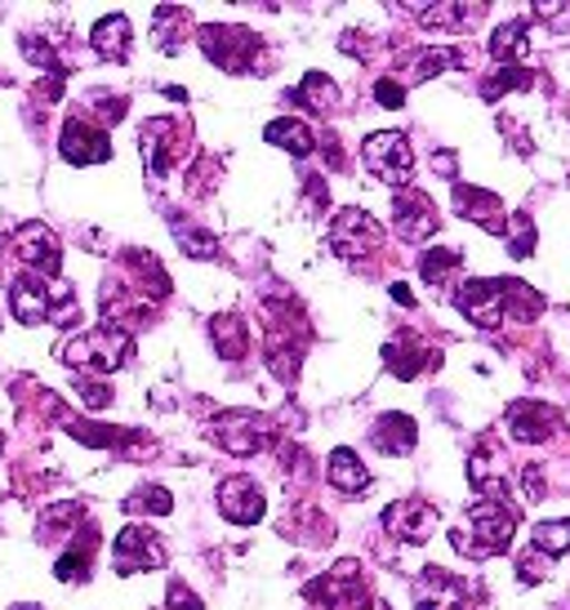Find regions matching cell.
Here are the masks:
<instances>
[{"instance_id": "6da1fadb", "label": "cell", "mask_w": 570, "mask_h": 610, "mask_svg": "<svg viewBox=\"0 0 570 610\" xmlns=\"http://www.w3.org/2000/svg\"><path fill=\"white\" fill-rule=\"evenodd\" d=\"M513 535H517V513H513L504 500H477V504L469 509L464 526L450 531V544L460 548L464 557L486 561V557L504 553V548L513 544Z\"/></svg>"}, {"instance_id": "7a4b0ae2", "label": "cell", "mask_w": 570, "mask_h": 610, "mask_svg": "<svg viewBox=\"0 0 570 610\" xmlns=\"http://www.w3.org/2000/svg\"><path fill=\"white\" fill-rule=\"evenodd\" d=\"M135 352V339L121 330V325H98L80 339H72L63 347V361L76 365V371H98V375H111V371H121V365L130 361Z\"/></svg>"}, {"instance_id": "3957f363", "label": "cell", "mask_w": 570, "mask_h": 610, "mask_svg": "<svg viewBox=\"0 0 570 610\" xmlns=\"http://www.w3.org/2000/svg\"><path fill=\"white\" fill-rule=\"evenodd\" d=\"M209 441H214L218 450H227V454L246 459V454H259V450H268V446L277 441V424H272L268 415L233 410V415H218V419L209 424Z\"/></svg>"}, {"instance_id": "277c9868", "label": "cell", "mask_w": 570, "mask_h": 610, "mask_svg": "<svg viewBox=\"0 0 570 610\" xmlns=\"http://www.w3.org/2000/svg\"><path fill=\"white\" fill-rule=\"evenodd\" d=\"M362 161L366 170H375L379 183L388 188H406L415 179V152H410V139L401 130H375L366 143H362Z\"/></svg>"}, {"instance_id": "5b68a950", "label": "cell", "mask_w": 570, "mask_h": 610, "mask_svg": "<svg viewBox=\"0 0 570 610\" xmlns=\"http://www.w3.org/2000/svg\"><path fill=\"white\" fill-rule=\"evenodd\" d=\"M308 597L321 610H370V588H366L357 561H338L325 579L308 584Z\"/></svg>"}, {"instance_id": "8992f818", "label": "cell", "mask_w": 570, "mask_h": 610, "mask_svg": "<svg viewBox=\"0 0 570 610\" xmlns=\"http://www.w3.org/2000/svg\"><path fill=\"white\" fill-rule=\"evenodd\" d=\"M379 246H384V227L366 210H357V205H348L344 214L334 218V227H330V250L344 255V259H366Z\"/></svg>"}, {"instance_id": "52a82bcc", "label": "cell", "mask_w": 570, "mask_h": 610, "mask_svg": "<svg viewBox=\"0 0 570 610\" xmlns=\"http://www.w3.org/2000/svg\"><path fill=\"white\" fill-rule=\"evenodd\" d=\"M111 566L117 575H135V570H157L165 566V544L152 526H126L111 544Z\"/></svg>"}, {"instance_id": "ba28073f", "label": "cell", "mask_w": 570, "mask_h": 610, "mask_svg": "<svg viewBox=\"0 0 570 610\" xmlns=\"http://www.w3.org/2000/svg\"><path fill=\"white\" fill-rule=\"evenodd\" d=\"M201 50L205 58H214L223 72H246V63L259 50V36L250 28H201Z\"/></svg>"}, {"instance_id": "9c48e42d", "label": "cell", "mask_w": 570, "mask_h": 610, "mask_svg": "<svg viewBox=\"0 0 570 610\" xmlns=\"http://www.w3.org/2000/svg\"><path fill=\"white\" fill-rule=\"evenodd\" d=\"M415 606L419 610H469V588L441 566H428L415 579Z\"/></svg>"}, {"instance_id": "30bf717a", "label": "cell", "mask_w": 570, "mask_h": 610, "mask_svg": "<svg viewBox=\"0 0 570 610\" xmlns=\"http://www.w3.org/2000/svg\"><path fill=\"white\" fill-rule=\"evenodd\" d=\"M218 513L233 526H255L268 513V500H264V491L250 477H227L223 491H218Z\"/></svg>"}, {"instance_id": "8fae6325", "label": "cell", "mask_w": 570, "mask_h": 610, "mask_svg": "<svg viewBox=\"0 0 570 610\" xmlns=\"http://www.w3.org/2000/svg\"><path fill=\"white\" fill-rule=\"evenodd\" d=\"M384 526L406 544H428L437 531V509L428 500H397L384 509Z\"/></svg>"}, {"instance_id": "7c38bea8", "label": "cell", "mask_w": 570, "mask_h": 610, "mask_svg": "<svg viewBox=\"0 0 570 610\" xmlns=\"http://www.w3.org/2000/svg\"><path fill=\"white\" fill-rule=\"evenodd\" d=\"M508 432L526 446H544L548 437L561 432V410H552L544 402H517V406H508Z\"/></svg>"}, {"instance_id": "4fadbf2b", "label": "cell", "mask_w": 570, "mask_h": 610, "mask_svg": "<svg viewBox=\"0 0 570 610\" xmlns=\"http://www.w3.org/2000/svg\"><path fill=\"white\" fill-rule=\"evenodd\" d=\"M58 152L63 161L72 165H103L111 157V143L98 126H85V120H67L63 126V139H58Z\"/></svg>"}, {"instance_id": "5bb4252c", "label": "cell", "mask_w": 570, "mask_h": 610, "mask_svg": "<svg viewBox=\"0 0 570 610\" xmlns=\"http://www.w3.org/2000/svg\"><path fill=\"white\" fill-rule=\"evenodd\" d=\"M14 250H19V259H23V264H32L36 272L58 277L63 250H58V236H54L45 223H28V227H19V236H14Z\"/></svg>"}, {"instance_id": "9a60e30c", "label": "cell", "mask_w": 570, "mask_h": 610, "mask_svg": "<svg viewBox=\"0 0 570 610\" xmlns=\"http://www.w3.org/2000/svg\"><path fill=\"white\" fill-rule=\"evenodd\" d=\"M392 227L401 240H423L432 227H437V214H432V201L423 192H401L392 196Z\"/></svg>"}, {"instance_id": "2e32d148", "label": "cell", "mask_w": 570, "mask_h": 610, "mask_svg": "<svg viewBox=\"0 0 570 610\" xmlns=\"http://www.w3.org/2000/svg\"><path fill=\"white\" fill-rule=\"evenodd\" d=\"M179 143H183L179 120H148V126H143V139H139V148H143V157H148V170H152V174H165V170L174 165V157H179Z\"/></svg>"}, {"instance_id": "e0dca14e", "label": "cell", "mask_w": 570, "mask_h": 610, "mask_svg": "<svg viewBox=\"0 0 570 610\" xmlns=\"http://www.w3.org/2000/svg\"><path fill=\"white\" fill-rule=\"evenodd\" d=\"M454 210H460L464 218L482 223L491 236H499L508 227L504 210H499V196L495 192H482V188H464V183H454Z\"/></svg>"}, {"instance_id": "ac0fdd59", "label": "cell", "mask_w": 570, "mask_h": 610, "mask_svg": "<svg viewBox=\"0 0 570 610\" xmlns=\"http://www.w3.org/2000/svg\"><path fill=\"white\" fill-rule=\"evenodd\" d=\"M384 361H388V371L401 379V384H410L423 365L432 361V352H428V339H419V334H397L388 347H384Z\"/></svg>"}, {"instance_id": "d6986e66", "label": "cell", "mask_w": 570, "mask_h": 610, "mask_svg": "<svg viewBox=\"0 0 570 610\" xmlns=\"http://www.w3.org/2000/svg\"><path fill=\"white\" fill-rule=\"evenodd\" d=\"M330 485L334 491H344V495H366L370 491V472H366V463L357 459V450H348V446H338L334 454H330Z\"/></svg>"}, {"instance_id": "ffe728a7", "label": "cell", "mask_w": 570, "mask_h": 610, "mask_svg": "<svg viewBox=\"0 0 570 610\" xmlns=\"http://www.w3.org/2000/svg\"><path fill=\"white\" fill-rule=\"evenodd\" d=\"M10 308L23 325H41L50 321V281H32V277H19V286L10 290Z\"/></svg>"}, {"instance_id": "44dd1931", "label": "cell", "mask_w": 570, "mask_h": 610, "mask_svg": "<svg viewBox=\"0 0 570 610\" xmlns=\"http://www.w3.org/2000/svg\"><path fill=\"white\" fill-rule=\"evenodd\" d=\"M94 548H98V531H94L89 522H80V526H76V544L54 561V575H58L63 584L85 579V575H89V561H94Z\"/></svg>"}, {"instance_id": "7402d4cb", "label": "cell", "mask_w": 570, "mask_h": 610, "mask_svg": "<svg viewBox=\"0 0 570 610\" xmlns=\"http://www.w3.org/2000/svg\"><path fill=\"white\" fill-rule=\"evenodd\" d=\"M130 19H121V14H111V19H103L94 32H89V50L98 54V58H107V63H126V54H130Z\"/></svg>"}, {"instance_id": "603a6c76", "label": "cell", "mask_w": 570, "mask_h": 610, "mask_svg": "<svg viewBox=\"0 0 570 610\" xmlns=\"http://www.w3.org/2000/svg\"><path fill=\"white\" fill-rule=\"evenodd\" d=\"M415 419L410 415H384L375 428H370V446L384 450V454H410L415 450Z\"/></svg>"}, {"instance_id": "cb8c5ba5", "label": "cell", "mask_w": 570, "mask_h": 610, "mask_svg": "<svg viewBox=\"0 0 570 610\" xmlns=\"http://www.w3.org/2000/svg\"><path fill=\"white\" fill-rule=\"evenodd\" d=\"M491 54L499 58V67H526V58H530V28L526 23H504L491 36Z\"/></svg>"}, {"instance_id": "d4e9b609", "label": "cell", "mask_w": 570, "mask_h": 610, "mask_svg": "<svg viewBox=\"0 0 570 610\" xmlns=\"http://www.w3.org/2000/svg\"><path fill=\"white\" fill-rule=\"evenodd\" d=\"M209 334H214L218 356H227V361L246 356V347H250V334H246L241 312H223V317H214V321H209Z\"/></svg>"}, {"instance_id": "484cf974", "label": "cell", "mask_w": 570, "mask_h": 610, "mask_svg": "<svg viewBox=\"0 0 570 610\" xmlns=\"http://www.w3.org/2000/svg\"><path fill=\"white\" fill-rule=\"evenodd\" d=\"M268 143L286 148L290 157H312V148H316V135L303 126V120H294V116H281V120H272V126H268Z\"/></svg>"}, {"instance_id": "4316f807", "label": "cell", "mask_w": 570, "mask_h": 610, "mask_svg": "<svg viewBox=\"0 0 570 610\" xmlns=\"http://www.w3.org/2000/svg\"><path fill=\"white\" fill-rule=\"evenodd\" d=\"M290 98H303V103L316 107V111H334V107H338V89H334V81L321 76V72H308L303 85H299Z\"/></svg>"}, {"instance_id": "83f0119b", "label": "cell", "mask_w": 570, "mask_h": 610, "mask_svg": "<svg viewBox=\"0 0 570 610\" xmlns=\"http://www.w3.org/2000/svg\"><path fill=\"white\" fill-rule=\"evenodd\" d=\"M535 85V72L530 67H499L482 81V98H504L513 89H530Z\"/></svg>"}, {"instance_id": "f1b7e54d", "label": "cell", "mask_w": 570, "mask_h": 610, "mask_svg": "<svg viewBox=\"0 0 570 610\" xmlns=\"http://www.w3.org/2000/svg\"><path fill=\"white\" fill-rule=\"evenodd\" d=\"M530 548H539V553H548L557 561L561 553H570V522H544V526H535Z\"/></svg>"}, {"instance_id": "f546056e", "label": "cell", "mask_w": 570, "mask_h": 610, "mask_svg": "<svg viewBox=\"0 0 570 610\" xmlns=\"http://www.w3.org/2000/svg\"><path fill=\"white\" fill-rule=\"evenodd\" d=\"M170 509H174V500H170V491H161V485H143L139 495L126 500V513H157V517H165Z\"/></svg>"}, {"instance_id": "4dcf8cb0", "label": "cell", "mask_w": 570, "mask_h": 610, "mask_svg": "<svg viewBox=\"0 0 570 610\" xmlns=\"http://www.w3.org/2000/svg\"><path fill=\"white\" fill-rule=\"evenodd\" d=\"M517 575H521V584H539V579L552 575V557L539 553V548H526L521 561H517Z\"/></svg>"}, {"instance_id": "1f68e13d", "label": "cell", "mask_w": 570, "mask_h": 610, "mask_svg": "<svg viewBox=\"0 0 570 610\" xmlns=\"http://www.w3.org/2000/svg\"><path fill=\"white\" fill-rule=\"evenodd\" d=\"M179 240H183V250H187L192 259H214V255H218V246H214V236H209V232L183 227V232H179Z\"/></svg>"}, {"instance_id": "d6a6232c", "label": "cell", "mask_w": 570, "mask_h": 610, "mask_svg": "<svg viewBox=\"0 0 570 610\" xmlns=\"http://www.w3.org/2000/svg\"><path fill=\"white\" fill-rule=\"evenodd\" d=\"M454 268H460V255H454V250H428L423 255L428 281H445V272H454Z\"/></svg>"}, {"instance_id": "836d02e7", "label": "cell", "mask_w": 570, "mask_h": 610, "mask_svg": "<svg viewBox=\"0 0 570 610\" xmlns=\"http://www.w3.org/2000/svg\"><path fill=\"white\" fill-rule=\"evenodd\" d=\"M508 227H513V255H517V259L535 255V227H530V218H526V214H517Z\"/></svg>"}, {"instance_id": "e575fe53", "label": "cell", "mask_w": 570, "mask_h": 610, "mask_svg": "<svg viewBox=\"0 0 570 610\" xmlns=\"http://www.w3.org/2000/svg\"><path fill=\"white\" fill-rule=\"evenodd\" d=\"M76 393H80V402L85 406H94V410H103L107 402H111V388H103V379H76Z\"/></svg>"}, {"instance_id": "d590c367", "label": "cell", "mask_w": 570, "mask_h": 610, "mask_svg": "<svg viewBox=\"0 0 570 610\" xmlns=\"http://www.w3.org/2000/svg\"><path fill=\"white\" fill-rule=\"evenodd\" d=\"M375 98H379V107H401V103H406V89H401V81H388V76H384V81L375 85Z\"/></svg>"}, {"instance_id": "8d00e7d4", "label": "cell", "mask_w": 570, "mask_h": 610, "mask_svg": "<svg viewBox=\"0 0 570 610\" xmlns=\"http://www.w3.org/2000/svg\"><path fill=\"white\" fill-rule=\"evenodd\" d=\"M170 610H201V597L187 588V584H170Z\"/></svg>"}, {"instance_id": "74e56055", "label": "cell", "mask_w": 570, "mask_h": 610, "mask_svg": "<svg viewBox=\"0 0 570 610\" xmlns=\"http://www.w3.org/2000/svg\"><path fill=\"white\" fill-rule=\"evenodd\" d=\"M521 485H526L521 495H526L530 504H539V500L548 495V481H544V472H535V468H526V472H521Z\"/></svg>"}, {"instance_id": "f35d334b", "label": "cell", "mask_w": 570, "mask_h": 610, "mask_svg": "<svg viewBox=\"0 0 570 610\" xmlns=\"http://www.w3.org/2000/svg\"><path fill=\"white\" fill-rule=\"evenodd\" d=\"M10 610H45V606H28V601H23V606H10Z\"/></svg>"}, {"instance_id": "ab89813d", "label": "cell", "mask_w": 570, "mask_h": 610, "mask_svg": "<svg viewBox=\"0 0 570 610\" xmlns=\"http://www.w3.org/2000/svg\"><path fill=\"white\" fill-rule=\"evenodd\" d=\"M0 450H6V432H0Z\"/></svg>"}]
</instances>
